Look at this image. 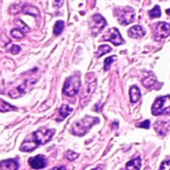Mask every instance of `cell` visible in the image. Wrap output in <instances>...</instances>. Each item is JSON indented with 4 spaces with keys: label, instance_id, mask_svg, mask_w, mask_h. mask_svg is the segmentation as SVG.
Listing matches in <instances>:
<instances>
[{
    "label": "cell",
    "instance_id": "6da1fadb",
    "mask_svg": "<svg viewBox=\"0 0 170 170\" xmlns=\"http://www.w3.org/2000/svg\"><path fill=\"white\" fill-rule=\"evenodd\" d=\"M54 133H55L54 129H48L45 128V127L40 128L27 136L20 146V150L25 151V152H31V151L36 149L38 146L46 144L52 138Z\"/></svg>",
    "mask_w": 170,
    "mask_h": 170
},
{
    "label": "cell",
    "instance_id": "7a4b0ae2",
    "mask_svg": "<svg viewBox=\"0 0 170 170\" xmlns=\"http://www.w3.org/2000/svg\"><path fill=\"white\" fill-rule=\"evenodd\" d=\"M99 122V119L96 117H91V116H85L81 120L76 121L72 125V133L74 135L81 136L87 133V131L91 128L93 125Z\"/></svg>",
    "mask_w": 170,
    "mask_h": 170
},
{
    "label": "cell",
    "instance_id": "3957f363",
    "mask_svg": "<svg viewBox=\"0 0 170 170\" xmlns=\"http://www.w3.org/2000/svg\"><path fill=\"white\" fill-rule=\"evenodd\" d=\"M151 111L155 116L170 114V95L158 97L154 101Z\"/></svg>",
    "mask_w": 170,
    "mask_h": 170
},
{
    "label": "cell",
    "instance_id": "277c9868",
    "mask_svg": "<svg viewBox=\"0 0 170 170\" xmlns=\"http://www.w3.org/2000/svg\"><path fill=\"white\" fill-rule=\"evenodd\" d=\"M114 15L116 16L118 22L121 25H128L135 19V12L133 10V8H131L129 6L116 8L114 10Z\"/></svg>",
    "mask_w": 170,
    "mask_h": 170
},
{
    "label": "cell",
    "instance_id": "5b68a950",
    "mask_svg": "<svg viewBox=\"0 0 170 170\" xmlns=\"http://www.w3.org/2000/svg\"><path fill=\"white\" fill-rule=\"evenodd\" d=\"M80 78L79 75H73L66 79L63 86V93L67 96H75L80 90Z\"/></svg>",
    "mask_w": 170,
    "mask_h": 170
},
{
    "label": "cell",
    "instance_id": "8992f818",
    "mask_svg": "<svg viewBox=\"0 0 170 170\" xmlns=\"http://www.w3.org/2000/svg\"><path fill=\"white\" fill-rule=\"evenodd\" d=\"M106 26V20L101 16L100 14H94L91 17L90 21V30L92 35L95 36L99 32L103 30V28Z\"/></svg>",
    "mask_w": 170,
    "mask_h": 170
},
{
    "label": "cell",
    "instance_id": "52a82bcc",
    "mask_svg": "<svg viewBox=\"0 0 170 170\" xmlns=\"http://www.w3.org/2000/svg\"><path fill=\"white\" fill-rule=\"evenodd\" d=\"M170 35V24L166 22H159L154 25V39L161 40Z\"/></svg>",
    "mask_w": 170,
    "mask_h": 170
},
{
    "label": "cell",
    "instance_id": "ba28073f",
    "mask_svg": "<svg viewBox=\"0 0 170 170\" xmlns=\"http://www.w3.org/2000/svg\"><path fill=\"white\" fill-rule=\"evenodd\" d=\"M102 39L110 41L116 46L124 43V39L121 37L120 32H119V30L117 29V28H110V29L104 34V36L102 37Z\"/></svg>",
    "mask_w": 170,
    "mask_h": 170
},
{
    "label": "cell",
    "instance_id": "9c48e42d",
    "mask_svg": "<svg viewBox=\"0 0 170 170\" xmlns=\"http://www.w3.org/2000/svg\"><path fill=\"white\" fill-rule=\"evenodd\" d=\"M154 129L159 135L165 136L170 130V121H163V120L156 121L154 124Z\"/></svg>",
    "mask_w": 170,
    "mask_h": 170
},
{
    "label": "cell",
    "instance_id": "30bf717a",
    "mask_svg": "<svg viewBox=\"0 0 170 170\" xmlns=\"http://www.w3.org/2000/svg\"><path fill=\"white\" fill-rule=\"evenodd\" d=\"M28 162H29V165L33 169H36V170L42 169L46 166L45 157L42 156V155H37L35 157H31L28 160Z\"/></svg>",
    "mask_w": 170,
    "mask_h": 170
},
{
    "label": "cell",
    "instance_id": "8fae6325",
    "mask_svg": "<svg viewBox=\"0 0 170 170\" xmlns=\"http://www.w3.org/2000/svg\"><path fill=\"white\" fill-rule=\"evenodd\" d=\"M19 164L14 159H7L0 161V169L1 170H17Z\"/></svg>",
    "mask_w": 170,
    "mask_h": 170
},
{
    "label": "cell",
    "instance_id": "7c38bea8",
    "mask_svg": "<svg viewBox=\"0 0 170 170\" xmlns=\"http://www.w3.org/2000/svg\"><path fill=\"white\" fill-rule=\"evenodd\" d=\"M128 35L131 38H141L145 35V30L140 25H135L128 30Z\"/></svg>",
    "mask_w": 170,
    "mask_h": 170
},
{
    "label": "cell",
    "instance_id": "4fadbf2b",
    "mask_svg": "<svg viewBox=\"0 0 170 170\" xmlns=\"http://www.w3.org/2000/svg\"><path fill=\"white\" fill-rule=\"evenodd\" d=\"M129 95H130V101L131 103H136L139 101V99L141 97V93L139 88L136 86V85H133L131 86L130 88V91H129Z\"/></svg>",
    "mask_w": 170,
    "mask_h": 170
},
{
    "label": "cell",
    "instance_id": "5bb4252c",
    "mask_svg": "<svg viewBox=\"0 0 170 170\" xmlns=\"http://www.w3.org/2000/svg\"><path fill=\"white\" fill-rule=\"evenodd\" d=\"M140 167H141L140 157L132 159L129 162H127V164H126V170H139Z\"/></svg>",
    "mask_w": 170,
    "mask_h": 170
},
{
    "label": "cell",
    "instance_id": "9a60e30c",
    "mask_svg": "<svg viewBox=\"0 0 170 170\" xmlns=\"http://www.w3.org/2000/svg\"><path fill=\"white\" fill-rule=\"evenodd\" d=\"M156 82H157V80H156V77H155V75L151 73V74H149V76H147L146 78L143 79L142 84H143V86L146 88H151V87L154 86V84Z\"/></svg>",
    "mask_w": 170,
    "mask_h": 170
},
{
    "label": "cell",
    "instance_id": "2e32d148",
    "mask_svg": "<svg viewBox=\"0 0 170 170\" xmlns=\"http://www.w3.org/2000/svg\"><path fill=\"white\" fill-rule=\"evenodd\" d=\"M22 12L24 14H28V15H32L35 17L39 16V10L32 5H25L22 9Z\"/></svg>",
    "mask_w": 170,
    "mask_h": 170
},
{
    "label": "cell",
    "instance_id": "e0dca14e",
    "mask_svg": "<svg viewBox=\"0 0 170 170\" xmlns=\"http://www.w3.org/2000/svg\"><path fill=\"white\" fill-rule=\"evenodd\" d=\"M24 93H25V85L23 84V85H21V86L13 89V90L9 92V96L12 97V98H17L19 96H22Z\"/></svg>",
    "mask_w": 170,
    "mask_h": 170
},
{
    "label": "cell",
    "instance_id": "ac0fdd59",
    "mask_svg": "<svg viewBox=\"0 0 170 170\" xmlns=\"http://www.w3.org/2000/svg\"><path fill=\"white\" fill-rule=\"evenodd\" d=\"M111 50H112V48H111V47H110L109 45H106V44H104V45H100V46L98 47V50H97V53H96L97 58L101 57L102 55H104V54H106V53L111 52Z\"/></svg>",
    "mask_w": 170,
    "mask_h": 170
},
{
    "label": "cell",
    "instance_id": "d6986e66",
    "mask_svg": "<svg viewBox=\"0 0 170 170\" xmlns=\"http://www.w3.org/2000/svg\"><path fill=\"white\" fill-rule=\"evenodd\" d=\"M64 26H65L64 21H62V20L57 21L55 23L54 27H53V33L55 35H60L61 33H62L63 29H64Z\"/></svg>",
    "mask_w": 170,
    "mask_h": 170
},
{
    "label": "cell",
    "instance_id": "ffe728a7",
    "mask_svg": "<svg viewBox=\"0 0 170 170\" xmlns=\"http://www.w3.org/2000/svg\"><path fill=\"white\" fill-rule=\"evenodd\" d=\"M11 110H16V107L8 104L7 102L2 100V99H0V111H1V112H7V111H11Z\"/></svg>",
    "mask_w": 170,
    "mask_h": 170
},
{
    "label": "cell",
    "instance_id": "44dd1931",
    "mask_svg": "<svg viewBox=\"0 0 170 170\" xmlns=\"http://www.w3.org/2000/svg\"><path fill=\"white\" fill-rule=\"evenodd\" d=\"M72 108L70 107V106H68V105H62L60 107V110H59V113H60V115H61V117L62 118H65V117H67L70 113L72 112Z\"/></svg>",
    "mask_w": 170,
    "mask_h": 170
},
{
    "label": "cell",
    "instance_id": "7402d4cb",
    "mask_svg": "<svg viewBox=\"0 0 170 170\" xmlns=\"http://www.w3.org/2000/svg\"><path fill=\"white\" fill-rule=\"evenodd\" d=\"M149 16L150 18H158L161 16V10H160V7L158 5L154 6V8L152 9V10L149 11Z\"/></svg>",
    "mask_w": 170,
    "mask_h": 170
},
{
    "label": "cell",
    "instance_id": "603a6c76",
    "mask_svg": "<svg viewBox=\"0 0 170 170\" xmlns=\"http://www.w3.org/2000/svg\"><path fill=\"white\" fill-rule=\"evenodd\" d=\"M11 36L15 39H22L24 37V33H23L19 28H15V29H12L10 32Z\"/></svg>",
    "mask_w": 170,
    "mask_h": 170
},
{
    "label": "cell",
    "instance_id": "cb8c5ba5",
    "mask_svg": "<svg viewBox=\"0 0 170 170\" xmlns=\"http://www.w3.org/2000/svg\"><path fill=\"white\" fill-rule=\"evenodd\" d=\"M115 58H116L115 56H111V57H108V58L105 59V61H104V70H105V71L109 70L110 65H111V63L113 62V61L115 60Z\"/></svg>",
    "mask_w": 170,
    "mask_h": 170
},
{
    "label": "cell",
    "instance_id": "d4e9b609",
    "mask_svg": "<svg viewBox=\"0 0 170 170\" xmlns=\"http://www.w3.org/2000/svg\"><path fill=\"white\" fill-rule=\"evenodd\" d=\"M77 157H78V154L75 153V152H72V151H68V152L66 153V158H67L68 160H70V161L76 159Z\"/></svg>",
    "mask_w": 170,
    "mask_h": 170
},
{
    "label": "cell",
    "instance_id": "484cf974",
    "mask_svg": "<svg viewBox=\"0 0 170 170\" xmlns=\"http://www.w3.org/2000/svg\"><path fill=\"white\" fill-rule=\"evenodd\" d=\"M159 170H170V160H166V161H163L160 165Z\"/></svg>",
    "mask_w": 170,
    "mask_h": 170
},
{
    "label": "cell",
    "instance_id": "4316f807",
    "mask_svg": "<svg viewBox=\"0 0 170 170\" xmlns=\"http://www.w3.org/2000/svg\"><path fill=\"white\" fill-rule=\"evenodd\" d=\"M20 50H21V48H20V46H18V45H12L10 48H9V51L12 53V54H17V53H19L20 52Z\"/></svg>",
    "mask_w": 170,
    "mask_h": 170
},
{
    "label": "cell",
    "instance_id": "83f0119b",
    "mask_svg": "<svg viewBox=\"0 0 170 170\" xmlns=\"http://www.w3.org/2000/svg\"><path fill=\"white\" fill-rule=\"evenodd\" d=\"M17 24L20 26L19 29H22L23 31H26V32H29L30 31L29 27H27V25L25 24V23H23L21 20H17Z\"/></svg>",
    "mask_w": 170,
    "mask_h": 170
},
{
    "label": "cell",
    "instance_id": "f1b7e54d",
    "mask_svg": "<svg viewBox=\"0 0 170 170\" xmlns=\"http://www.w3.org/2000/svg\"><path fill=\"white\" fill-rule=\"evenodd\" d=\"M150 126V121L149 120H145L143 121L142 123H140L138 125V127H141V128H145V129H148Z\"/></svg>",
    "mask_w": 170,
    "mask_h": 170
},
{
    "label": "cell",
    "instance_id": "f546056e",
    "mask_svg": "<svg viewBox=\"0 0 170 170\" xmlns=\"http://www.w3.org/2000/svg\"><path fill=\"white\" fill-rule=\"evenodd\" d=\"M64 0H54V7L56 8H60L63 5Z\"/></svg>",
    "mask_w": 170,
    "mask_h": 170
},
{
    "label": "cell",
    "instance_id": "4dcf8cb0",
    "mask_svg": "<svg viewBox=\"0 0 170 170\" xmlns=\"http://www.w3.org/2000/svg\"><path fill=\"white\" fill-rule=\"evenodd\" d=\"M51 170H66V169L63 166H60V167H54V168H52Z\"/></svg>",
    "mask_w": 170,
    "mask_h": 170
},
{
    "label": "cell",
    "instance_id": "1f68e13d",
    "mask_svg": "<svg viewBox=\"0 0 170 170\" xmlns=\"http://www.w3.org/2000/svg\"><path fill=\"white\" fill-rule=\"evenodd\" d=\"M92 170H103V168H102V166H98V167L94 168V169H92Z\"/></svg>",
    "mask_w": 170,
    "mask_h": 170
},
{
    "label": "cell",
    "instance_id": "d6a6232c",
    "mask_svg": "<svg viewBox=\"0 0 170 170\" xmlns=\"http://www.w3.org/2000/svg\"><path fill=\"white\" fill-rule=\"evenodd\" d=\"M167 13H168V14H170V9H168V10H167Z\"/></svg>",
    "mask_w": 170,
    "mask_h": 170
}]
</instances>
